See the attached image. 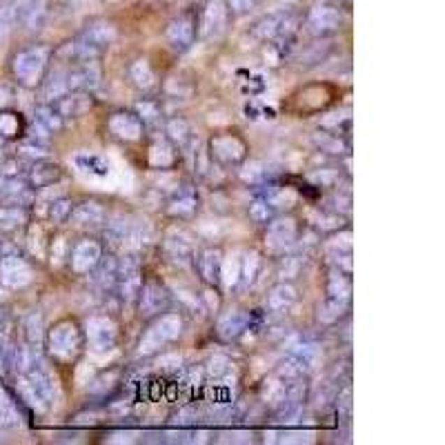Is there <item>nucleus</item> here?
Instances as JSON below:
<instances>
[{
  "label": "nucleus",
  "mask_w": 445,
  "mask_h": 445,
  "mask_svg": "<svg viewBox=\"0 0 445 445\" xmlns=\"http://www.w3.org/2000/svg\"><path fill=\"white\" fill-rule=\"evenodd\" d=\"M85 345V334L74 321H58L56 326L47 332V350L58 363H71L80 354Z\"/></svg>",
  "instance_id": "f257e3e1"
},
{
  "label": "nucleus",
  "mask_w": 445,
  "mask_h": 445,
  "mask_svg": "<svg viewBox=\"0 0 445 445\" xmlns=\"http://www.w3.org/2000/svg\"><path fill=\"white\" fill-rule=\"evenodd\" d=\"M116 38V29L105 20H96L78 34V38L71 43L74 50V63H87V60H99L107 47Z\"/></svg>",
  "instance_id": "f03ea898"
},
{
  "label": "nucleus",
  "mask_w": 445,
  "mask_h": 445,
  "mask_svg": "<svg viewBox=\"0 0 445 445\" xmlns=\"http://www.w3.org/2000/svg\"><path fill=\"white\" fill-rule=\"evenodd\" d=\"M52 50L45 45H31L27 50H22L14 58V76L20 85L36 87L43 80L47 65L52 60Z\"/></svg>",
  "instance_id": "7ed1b4c3"
},
{
  "label": "nucleus",
  "mask_w": 445,
  "mask_h": 445,
  "mask_svg": "<svg viewBox=\"0 0 445 445\" xmlns=\"http://www.w3.org/2000/svg\"><path fill=\"white\" fill-rule=\"evenodd\" d=\"M183 332V319L176 312H163L156 316V323L147 330V334L140 339V354H152L161 350L163 345L172 343L176 336Z\"/></svg>",
  "instance_id": "20e7f679"
},
{
  "label": "nucleus",
  "mask_w": 445,
  "mask_h": 445,
  "mask_svg": "<svg viewBox=\"0 0 445 445\" xmlns=\"http://www.w3.org/2000/svg\"><path fill=\"white\" fill-rule=\"evenodd\" d=\"M143 285V270H140V261L134 254H127L125 258L118 261V272H116V285L114 292L120 300H136L138 292Z\"/></svg>",
  "instance_id": "39448f33"
},
{
  "label": "nucleus",
  "mask_w": 445,
  "mask_h": 445,
  "mask_svg": "<svg viewBox=\"0 0 445 445\" xmlns=\"http://www.w3.org/2000/svg\"><path fill=\"white\" fill-rule=\"evenodd\" d=\"M138 309L143 319H156L163 312L170 309L172 303V294L167 292V287L159 281H143L140 292H138Z\"/></svg>",
  "instance_id": "423d86ee"
},
{
  "label": "nucleus",
  "mask_w": 445,
  "mask_h": 445,
  "mask_svg": "<svg viewBox=\"0 0 445 445\" xmlns=\"http://www.w3.org/2000/svg\"><path fill=\"white\" fill-rule=\"evenodd\" d=\"M245 143L234 134H219L210 140V159L223 167H236L245 159Z\"/></svg>",
  "instance_id": "0eeeda50"
},
{
  "label": "nucleus",
  "mask_w": 445,
  "mask_h": 445,
  "mask_svg": "<svg viewBox=\"0 0 445 445\" xmlns=\"http://www.w3.org/2000/svg\"><path fill=\"white\" fill-rule=\"evenodd\" d=\"M82 334H85L89 347L96 352H110L118 341L116 326L110 316H92L85 323V332Z\"/></svg>",
  "instance_id": "6e6552de"
},
{
  "label": "nucleus",
  "mask_w": 445,
  "mask_h": 445,
  "mask_svg": "<svg viewBox=\"0 0 445 445\" xmlns=\"http://www.w3.org/2000/svg\"><path fill=\"white\" fill-rule=\"evenodd\" d=\"M103 256V247L101 243H96L92 238H82L78 243L69 249V268L74 274L85 276L92 274V270L99 265V261Z\"/></svg>",
  "instance_id": "1a4fd4ad"
},
{
  "label": "nucleus",
  "mask_w": 445,
  "mask_h": 445,
  "mask_svg": "<svg viewBox=\"0 0 445 445\" xmlns=\"http://www.w3.org/2000/svg\"><path fill=\"white\" fill-rule=\"evenodd\" d=\"M196 31H198L196 18L191 14H183V16H178L176 20L170 22V27H167V31H165V38H167V43H170L172 50L185 52L191 47V43H194Z\"/></svg>",
  "instance_id": "9d476101"
},
{
  "label": "nucleus",
  "mask_w": 445,
  "mask_h": 445,
  "mask_svg": "<svg viewBox=\"0 0 445 445\" xmlns=\"http://www.w3.org/2000/svg\"><path fill=\"white\" fill-rule=\"evenodd\" d=\"M341 7H336V5H319L309 11V16H307V27L309 31L314 34V36H330L334 31H339L341 27Z\"/></svg>",
  "instance_id": "9b49d317"
},
{
  "label": "nucleus",
  "mask_w": 445,
  "mask_h": 445,
  "mask_svg": "<svg viewBox=\"0 0 445 445\" xmlns=\"http://www.w3.org/2000/svg\"><path fill=\"white\" fill-rule=\"evenodd\" d=\"M31 279V268L16 254L0 256V283L7 287H22Z\"/></svg>",
  "instance_id": "f8f14e48"
},
{
  "label": "nucleus",
  "mask_w": 445,
  "mask_h": 445,
  "mask_svg": "<svg viewBox=\"0 0 445 445\" xmlns=\"http://www.w3.org/2000/svg\"><path fill=\"white\" fill-rule=\"evenodd\" d=\"M25 377L31 383V388L38 392V396L45 401V405L52 407L58 399V388H56V379H54L52 372L38 360V363H36Z\"/></svg>",
  "instance_id": "ddd939ff"
},
{
  "label": "nucleus",
  "mask_w": 445,
  "mask_h": 445,
  "mask_svg": "<svg viewBox=\"0 0 445 445\" xmlns=\"http://www.w3.org/2000/svg\"><path fill=\"white\" fill-rule=\"evenodd\" d=\"M196 270L200 279L207 285L216 287L221 285V272H223V251L219 247H205L196 256Z\"/></svg>",
  "instance_id": "4468645a"
},
{
  "label": "nucleus",
  "mask_w": 445,
  "mask_h": 445,
  "mask_svg": "<svg viewBox=\"0 0 445 445\" xmlns=\"http://www.w3.org/2000/svg\"><path fill=\"white\" fill-rule=\"evenodd\" d=\"M52 105H54V110L60 114V118H63V120L78 118L85 112H89L92 94L89 92H67V94L60 96V99H56Z\"/></svg>",
  "instance_id": "2eb2a0df"
},
{
  "label": "nucleus",
  "mask_w": 445,
  "mask_h": 445,
  "mask_svg": "<svg viewBox=\"0 0 445 445\" xmlns=\"http://www.w3.org/2000/svg\"><path fill=\"white\" fill-rule=\"evenodd\" d=\"M107 127H110L112 134L120 140H138L143 136V129H145V125L140 123V118L129 112L112 114L110 120H107Z\"/></svg>",
  "instance_id": "dca6fc26"
},
{
  "label": "nucleus",
  "mask_w": 445,
  "mask_h": 445,
  "mask_svg": "<svg viewBox=\"0 0 445 445\" xmlns=\"http://www.w3.org/2000/svg\"><path fill=\"white\" fill-rule=\"evenodd\" d=\"M296 236L298 230L292 219H274L268 223V240L274 251H285L287 247H292L296 243Z\"/></svg>",
  "instance_id": "f3484780"
},
{
  "label": "nucleus",
  "mask_w": 445,
  "mask_h": 445,
  "mask_svg": "<svg viewBox=\"0 0 445 445\" xmlns=\"http://www.w3.org/2000/svg\"><path fill=\"white\" fill-rule=\"evenodd\" d=\"M165 251L172 261L187 263L189 258H194V240L183 230H172L165 236Z\"/></svg>",
  "instance_id": "a211bd4d"
},
{
  "label": "nucleus",
  "mask_w": 445,
  "mask_h": 445,
  "mask_svg": "<svg viewBox=\"0 0 445 445\" xmlns=\"http://www.w3.org/2000/svg\"><path fill=\"white\" fill-rule=\"evenodd\" d=\"M227 7L225 0H210V5L203 11V36H219L225 29V22H227Z\"/></svg>",
  "instance_id": "6ab92c4d"
},
{
  "label": "nucleus",
  "mask_w": 445,
  "mask_h": 445,
  "mask_svg": "<svg viewBox=\"0 0 445 445\" xmlns=\"http://www.w3.org/2000/svg\"><path fill=\"white\" fill-rule=\"evenodd\" d=\"M69 221L76 227H99L107 221V212L103 205H99V203L89 200V203H82V205H76L71 210Z\"/></svg>",
  "instance_id": "aec40b11"
},
{
  "label": "nucleus",
  "mask_w": 445,
  "mask_h": 445,
  "mask_svg": "<svg viewBox=\"0 0 445 445\" xmlns=\"http://www.w3.org/2000/svg\"><path fill=\"white\" fill-rule=\"evenodd\" d=\"M58 178H60V167L56 163H52V161L43 159V161H36L34 167L29 170L27 185L31 189H45V187L54 185Z\"/></svg>",
  "instance_id": "412c9836"
},
{
  "label": "nucleus",
  "mask_w": 445,
  "mask_h": 445,
  "mask_svg": "<svg viewBox=\"0 0 445 445\" xmlns=\"http://www.w3.org/2000/svg\"><path fill=\"white\" fill-rule=\"evenodd\" d=\"M247 321H249V314H245V312H240V309H232L219 319L216 334H219L223 341H234L247 330Z\"/></svg>",
  "instance_id": "4be33fe9"
},
{
  "label": "nucleus",
  "mask_w": 445,
  "mask_h": 445,
  "mask_svg": "<svg viewBox=\"0 0 445 445\" xmlns=\"http://www.w3.org/2000/svg\"><path fill=\"white\" fill-rule=\"evenodd\" d=\"M328 300L350 307V300H352V281H350V274H345L341 270H334L330 274V281H328Z\"/></svg>",
  "instance_id": "5701e85b"
},
{
  "label": "nucleus",
  "mask_w": 445,
  "mask_h": 445,
  "mask_svg": "<svg viewBox=\"0 0 445 445\" xmlns=\"http://www.w3.org/2000/svg\"><path fill=\"white\" fill-rule=\"evenodd\" d=\"M170 214L172 216H178V219H187V216H191L196 210H198V196H196V191L191 189L189 185L185 187H180L174 198L170 200Z\"/></svg>",
  "instance_id": "b1692460"
},
{
  "label": "nucleus",
  "mask_w": 445,
  "mask_h": 445,
  "mask_svg": "<svg viewBox=\"0 0 445 445\" xmlns=\"http://www.w3.org/2000/svg\"><path fill=\"white\" fill-rule=\"evenodd\" d=\"M290 356L294 363L305 372H312L316 367L319 363V358H321V350H319V345L316 343H309V341H303V343H296L290 347Z\"/></svg>",
  "instance_id": "393cba45"
},
{
  "label": "nucleus",
  "mask_w": 445,
  "mask_h": 445,
  "mask_svg": "<svg viewBox=\"0 0 445 445\" xmlns=\"http://www.w3.org/2000/svg\"><path fill=\"white\" fill-rule=\"evenodd\" d=\"M296 303V290L290 283H279L268 296V309L272 314H285Z\"/></svg>",
  "instance_id": "a878e982"
},
{
  "label": "nucleus",
  "mask_w": 445,
  "mask_h": 445,
  "mask_svg": "<svg viewBox=\"0 0 445 445\" xmlns=\"http://www.w3.org/2000/svg\"><path fill=\"white\" fill-rule=\"evenodd\" d=\"M94 283L96 287H101L103 292H114V285H116V272H118V258L110 256H101L99 265L94 270Z\"/></svg>",
  "instance_id": "bb28decb"
},
{
  "label": "nucleus",
  "mask_w": 445,
  "mask_h": 445,
  "mask_svg": "<svg viewBox=\"0 0 445 445\" xmlns=\"http://www.w3.org/2000/svg\"><path fill=\"white\" fill-rule=\"evenodd\" d=\"M74 165L78 167L80 172L99 176V178L110 174V163H107L101 154H94V152H78L74 156Z\"/></svg>",
  "instance_id": "cd10ccee"
},
{
  "label": "nucleus",
  "mask_w": 445,
  "mask_h": 445,
  "mask_svg": "<svg viewBox=\"0 0 445 445\" xmlns=\"http://www.w3.org/2000/svg\"><path fill=\"white\" fill-rule=\"evenodd\" d=\"M165 134H167V138H170L176 147H180V149H185L191 140H194V131H191V125L187 123L185 118H180V116H176V118H170L167 120V125H165Z\"/></svg>",
  "instance_id": "c85d7f7f"
},
{
  "label": "nucleus",
  "mask_w": 445,
  "mask_h": 445,
  "mask_svg": "<svg viewBox=\"0 0 445 445\" xmlns=\"http://www.w3.org/2000/svg\"><path fill=\"white\" fill-rule=\"evenodd\" d=\"M247 214H249V219L258 223V225H268L272 223L276 216H279V210H276V205L272 200L268 198H254L249 203V207H247Z\"/></svg>",
  "instance_id": "c756f323"
},
{
  "label": "nucleus",
  "mask_w": 445,
  "mask_h": 445,
  "mask_svg": "<svg viewBox=\"0 0 445 445\" xmlns=\"http://www.w3.org/2000/svg\"><path fill=\"white\" fill-rule=\"evenodd\" d=\"M67 69H56L54 74L47 78L45 87H43V101L45 103H54L56 99H60L63 94H67Z\"/></svg>",
  "instance_id": "7c9ffc66"
},
{
  "label": "nucleus",
  "mask_w": 445,
  "mask_h": 445,
  "mask_svg": "<svg viewBox=\"0 0 445 445\" xmlns=\"http://www.w3.org/2000/svg\"><path fill=\"white\" fill-rule=\"evenodd\" d=\"M129 78L138 89H152L156 85L154 69L149 67L147 60H136V63L129 65Z\"/></svg>",
  "instance_id": "2f4dec72"
},
{
  "label": "nucleus",
  "mask_w": 445,
  "mask_h": 445,
  "mask_svg": "<svg viewBox=\"0 0 445 445\" xmlns=\"http://www.w3.org/2000/svg\"><path fill=\"white\" fill-rule=\"evenodd\" d=\"M34 116H36V123H41L47 131H50V134H56V131H60L65 125V120L60 118V114L54 110L52 103H45L41 107H36Z\"/></svg>",
  "instance_id": "473e14b6"
},
{
  "label": "nucleus",
  "mask_w": 445,
  "mask_h": 445,
  "mask_svg": "<svg viewBox=\"0 0 445 445\" xmlns=\"http://www.w3.org/2000/svg\"><path fill=\"white\" fill-rule=\"evenodd\" d=\"M287 16H290V14H274V16H268L265 20L258 22L256 29H254V34L258 36V38H263V41L276 38V36H279V34L283 31L285 22H287Z\"/></svg>",
  "instance_id": "72a5a7b5"
},
{
  "label": "nucleus",
  "mask_w": 445,
  "mask_h": 445,
  "mask_svg": "<svg viewBox=\"0 0 445 445\" xmlns=\"http://www.w3.org/2000/svg\"><path fill=\"white\" fill-rule=\"evenodd\" d=\"M22 330H25V343H29L34 350H38L41 343L45 341V332H43V319L41 314H29L25 326H22Z\"/></svg>",
  "instance_id": "f704fd0d"
},
{
  "label": "nucleus",
  "mask_w": 445,
  "mask_h": 445,
  "mask_svg": "<svg viewBox=\"0 0 445 445\" xmlns=\"http://www.w3.org/2000/svg\"><path fill=\"white\" fill-rule=\"evenodd\" d=\"M74 210V203H71L67 196H58L50 203V221L60 225L69 221V214Z\"/></svg>",
  "instance_id": "c9c22d12"
},
{
  "label": "nucleus",
  "mask_w": 445,
  "mask_h": 445,
  "mask_svg": "<svg viewBox=\"0 0 445 445\" xmlns=\"http://www.w3.org/2000/svg\"><path fill=\"white\" fill-rule=\"evenodd\" d=\"M136 116L143 125H156L161 120V105L156 101H140L136 103Z\"/></svg>",
  "instance_id": "e433bc0d"
},
{
  "label": "nucleus",
  "mask_w": 445,
  "mask_h": 445,
  "mask_svg": "<svg viewBox=\"0 0 445 445\" xmlns=\"http://www.w3.org/2000/svg\"><path fill=\"white\" fill-rule=\"evenodd\" d=\"M27 221V212L25 207L18 205H5L0 207V225L3 227H18Z\"/></svg>",
  "instance_id": "4c0bfd02"
},
{
  "label": "nucleus",
  "mask_w": 445,
  "mask_h": 445,
  "mask_svg": "<svg viewBox=\"0 0 445 445\" xmlns=\"http://www.w3.org/2000/svg\"><path fill=\"white\" fill-rule=\"evenodd\" d=\"M303 263H305L303 256H285L283 263H281V270H279L281 279H283V281H292V279H296V276L300 274V270H303Z\"/></svg>",
  "instance_id": "58836bf2"
},
{
  "label": "nucleus",
  "mask_w": 445,
  "mask_h": 445,
  "mask_svg": "<svg viewBox=\"0 0 445 445\" xmlns=\"http://www.w3.org/2000/svg\"><path fill=\"white\" fill-rule=\"evenodd\" d=\"M314 143L319 145L321 152H330V154H341L343 152L341 138L328 134V131H319V134H314Z\"/></svg>",
  "instance_id": "ea45409f"
},
{
  "label": "nucleus",
  "mask_w": 445,
  "mask_h": 445,
  "mask_svg": "<svg viewBox=\"0 0 445 445\" xmlns=\"http://www.w3.org/2000/svg\"><path fill=\"white\" fill-rule=\"evenodd\" d=\"M16 22H18V18H16V11L11 7V3L0 5V38H5Z\"/></svg>",
  "instance_id": "a19ab883"
},
{
  "label": "nucleus",
  "mask_w": 445,
  "mask_h": 445,
  "mask_svg": "<svg viewBox=\"0 0 445 445\" xmlns=\"http://www.w3.org/2000/svg\"><path fill=\"white\" fill-rule=\"evenodd\" d=\"M18 154L22 156V159H29V161H43L50 156V152H47L38 140H31V143H25V145H20Z\"/></svg>",
  "instance_id": "79ce46f5"
},
{
  "label": "nucleus",
  "mask_w": 445,
  "mask_h": 445,
  "mask_svg": "<svg viewBox=\"0 0 445 445\" xmlns=\"http://www.w3.org/2000/svg\"><path fill=\"white\" fill-rule=\"evenodd\" d=\"M207 374L212 379H225L230 374V358L225 356H214L207 363Z\"/></svg>",
  "instance_id": "37998d69"
},
{
  "label": "nucleus",
  "mask_w": 445,
  "mask_h": 445,
  "mask_svg": "<svg viewBox=\"0 0 445 445\" xmlns=\"http://www.w3.org/2000/svg\"><path fill=\"white\" fill-rule=\"evenodd\" d=\"M309 180L316 187H332L336 180H339V174L332 172V170H319V172H314L309 176Z\"/></svg>",
  "instance_id": "c03bdc74"
},
{
  "label": "nucleus",
  "mask_w": 445,
  "mask_h": 445,
  "mask_svg": "<svg viewBox=\"0 0 445 445\" xmlns=\"http://www.w3.org/2000/svg\"><path fill=\"white\" fill-rule=\"evenodd\" d=\"M18 134V118L14 114H3L0 116V136H14Z\"/></svg>",
  "instance_id": "a18cd8bd"
},
{
  "label": "nucleus",
  "mask_w": 445,
  "mask_h": 445,
  "mask_svg": "<svg viewBox=\"0 0 445 445\" xmlns=\"http://www.w3.org/2000/svg\"><path fill=\"white\" fill-rule=\"evenodd\" d=\"M330 203H332V212L334 214H341V212H350L352 210V198H350V194H334L332 198H330Z\"/></svg>",
  "instance_id": "49530a36"
},
{
  "label": "nucleus",
  "mask_w": 445,
  "mask_h": 445,
  "mask_svg": "<svg viewBox=\"0 0 445 445\" xmlns=\"http://www.w3.org/2000/svg\"><path fill=\"white\" fill-rule=\"evenodd\" d=\"M243 285H249V283H254V279H256V274H258V268H261V258L254 254V258H251V268H249V263H247V258L243 261Z\"/></svg>",
  "instance_id": "de8ad7c7"
},
{
  "label": "nucleus",
  "mask_w": 445,
  "mask_h": 445,
  "mask_svg": "<svg viewBox=\"0 0 445 445\" xmlns=\"http://www.w3.org/2000/svg\"><path fill=\"white\" fill-rule=\"evenodd\" d=\"M34 3L36 0H11V7H14V11H16V18L18 20L25 18L29 14V9L34 7Z\"/></svg>",
  "instance_id": "09e8293b"
},
{
  "label": "nucleus",
  "mask_w": 445,
  "mask_h": 445,
  "mask_svg": "<svg viewBox=\"0 0 445 445\" xmlns=\"http://www.w3.org/2000/svg\"><path fill=\"white\" fill-rule=\"evenodd\" d=\"M251 5H254V0H230V9H236V11H247Z\"/></svg>",
  "instance_id": "8fccbe9b"
},
{
  "label": "nucleus",
  "mask_w": 445,
  "mask_h": 445,
  "mask_svg": "<svg viewBox=\"0 0 445 445\" xmlns=\"http://www.w3.org/2000/svg\"><path fill=\"white\" fill-rule=\"evenodd\" d=\"M7 254H14V245H11L9 240L0 234V256H7Z\"/></svg>",
  "instance_id": "3c124183"
},
{
  "label": "nucleus",
  "mask_w": 445,
  "mask_h": 445,
  "mask_svg": "<svg viewBox=\"0 0 445 445\" xmlns=\"http://www.w3.org/2000/svg\"><path fill=\"white\" fill-rule=\"evenodd\" d=\"M332 5H336V7H341V5H345V3H350V0H330Z\"/></svg>",
  "instance_id": "603ef678"
},
{
  "label": "nucleus",
  "mask_w": 445,
  "mask_h": 445,
  "mask_svg": "<svg viewBox=\"0 0 445 445\" xmlns=\"http://www.w3.org/2000/svg\"><path fill=\"white\" fill-rule=\"evenodd\" d=\"M5 372V360H3V354H0V374Z\"/></svg>",
  "instance_id": "864d4df0"
}]
</instances>
